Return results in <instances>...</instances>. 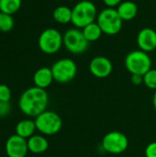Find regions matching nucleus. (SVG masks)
<instances>
[{"label":"nucleus","instance_id":"13","mask_svg":"<svg viewBox=\"0 0 156 157\" xmlns=\"http://www.w3.org/2000/svg\"><path fill=\"white\" fill-rule=\"evenodd\" d=\"M51 69L49 67H41L38 69L33 75V82L35 86L45 89L51 86L53 81Z\"/></svg>","mask_w":156,"mask_h":157},{"label":"nucleus","instance_id":"23","mask_svg":"<svg viewBox=\"0 0 156 157\" xmlns=\"http://www.w3.org/2000/svg\"><path fill=\"white\" fill-rule=\"evenodd\" d=\"M145 157H156V142H152L146 146Z\"/></svg>","mask_w":156,"mask_h":157},{"label":"nucleus","instance_id":"17","mask_svg":"<svg viewBox=\"0 0 156 157\" xmlns=\"http://www.w3.org/2000/svg\"><path fill=\"white\" fill-rule=\"evenodd\" d=\"M53 19L59 24H68L72 23V8L66 6H59L52 12Z\"/></svg>","mask_w":156,"mask_h":157},{"label":"nucleus","instance_id":"6","mask_svg":"<svg viewBox=\"0 0 156 157\" xmlns=\"http://www.w3.org/2000/svg\"><path fill=\"white\" fill-rule=\"evenodd\" d=\"M37 131L43 135H54L60 132L63 126L61 117L54 111L45 110L35 118Z\"/></svg>","mask_w":156,"mask_h":157},{"label":"nucleus","instance_id":"5","mask_svg":"<svg viewBox=\"0 0 156 157\" xmlns=\"http://www.w3.org/2000/svg\"><path fill=\"white\" fill-rule=\"evenodd\" d=\"M63 45V37L62 33L53 28L44 29L38 39V46L45 54H54L58 52Z\"/></svg>","mask_w":156,"mask_h":157},{"label":"nucleus","instance_id":"3","mask_svg":"<svg viewBox=\"0 0 156 157\" xmlns=\"http://www.w3.org/2000/svg\"><path fill=\"white\" fill-rule=\"evenodd\" d=\"M96 21L103 33L109 36L118 34L123 26V20L120 17L117 9L113 7H106L101 10Z\"/></svg>","mask_w":156,"mask_h":157},{"label":"nucleus","instance_id":"15","mask_svg":"<svg viewBox=\"0 0 156 157\" xmlns=\"http://www.w3.org/2000/svg\"><path fill=\"white\" fill-rule=\"evenodd\" d=\"M29 151L32 154H42L49 148L48 140L42 135H32L28 139Z\"/></svg>","mask_w":156,"mask_h":157},{"label":"nucleus","instance_id":"27","mask_svg":"<svg viewBox=\"0 0 156 157\" xmlns=\"http://www.w3.org/2000/svg\"><path fill=\"white\" fill-rule=\"evenodd\" d=\"M153 105H154V108L156 110V91L154 92V98H153Z\"/></svg>","mask_w":156,"mask_h":157},{"label":"nucleus","instance_id":"12","mask_svg":"<svg viewBox=\"0 0 156 157\" xmlns=\"http://www.w3.org/2000/svg\"><path fill=\"white\" fill-rule=\"evenodd\" d=\"M137 45L145 52H154L156 49V31L152 28L142 29L137 35Z\"/></svg>","mask_w":156,"mask_h":157},{"label":"nucleus","instance_id":"11","mask_svg":"<svg viewBox=\"0 0 156 157\" xmlns=\"http://www.w3.org/2000/svg\"><path fill=\"white\" fill-rule=\"evenodd\" d=\"M113 70L111 61L105 56H96L89 63L90 73L97 78L108 77Z\"/></svg>","mask_w":156,"mask_h":157},{"label":"nucleus","instance_id":"22","mask_svg":"<svg viewBox=\"0 0 156 157\" xmlns=\"http://www.w3.org/2000/svg\"><path fill=\"white\" fill-rule=\"evenodd\" d=\"M11 99V90L8 86L0 84V101L9 102Z\"/></svg>","mask_w":156,"mask_h":157},{"label":"nucleus","instance_id":"16","mask_svg":"<svg viewBox=\"0 0 156 157\" xmlns=\"http://www.w3.org/2000/svg\"><path fill=\"white\" fill-rule=\"evenodd\" d=\"M36 130L35 121L31 120H22L16 125V134L24 139H29L34 135Z\"/></svg>","mask_w":156,"mask_h":157},{"label":"nucleus","instance_id":"14","mask_svg":"<svg viewBox=\"0 0 156 157\" xmlns=\"http://www.w3.org/2000/svg\"><path fill=\"white\" fill-rule=\"evenodd\" d=\"M120 17L123 21H130L136 17L138 14V6L131 0L122 1L116 7Z\"/></svg>","mask_w":156,"mask_h":157},{"label":"nucleus","instance_id":"21","mask_svg":"<svg viewBox=\"0 0 156 157\" xmlns=\"http://www.w3.org/2000/svg\"><path fill=\"white\" fill-rule=\"evenodd\" d=\"M143 84L148 88L156 91V69L152 68L143 75Z\"/></svg>","mask_w":156,"mask_h":157},{"label":"nucleus","instance_id":"19","mask_svg":"<svg viewBox=\"0 0 156 157\" xmlns=\"http://www.w3.org/2000/svg\"><path fill=\"white\" fill-rule=\"evenodd\" d=\"M22 0H0V12L13 15L21 7Z\"/></svg>","mask_w":156,"mask_h":157},{"label":"nucleus","instance_id":"7","mask_svg":"<svg viewBox=\"0 0 156 157\" xmlns=\"http://www.w3.org/2000/svg\"><path fill=\"white\" fill-rule=\"evenodd\" d=\"M63 37V46L73 54H81L86 52L89 47V41L85 38L82 29L72 28L67 29Z\"/></svg>","mask_w":156,"mask_h":157},{"label":"nucleus","instance_id":"20","mask_svg":"<svg viewBox=\"0 0 156 157\" xmlns=\"http://www.w3.org/2000/svg\"><path fill=\"white\" fill-rule=\"evenodd\" d=\"M14 28V18L12 15L0 12V31L8 32Z\"/></svg>","mask_w":156,"mask_h":157},{"label":"nucleus","instance_id":"24","mask_svg":"<svg viewBox=\"0 0 156 157\" xmlns=\"http://www.w3.org/2000/svg\"><path fill=\"white\" fill-rule=\"evenodd\" d=\"M11 110V106L9 102H1L0 101V117H5L9 114Z\"/></svg>","mask_w":156,"mask_h":157},{"label":"nucleus","instance_id":"25","mask_svg":"<svg viewBox=\"0 0 156 157\" xmlns=\"http://www.w3.org/2000/svg\"><path fill=\"white\" fill-rule=\"evenodd\" d=\"M131 83L135 86L143 84V75H131Z\"/></svg>","mask_w":156,"mask_h":157},{"label":"nucleus","instance_id":"18","mask_svg":"<svg viewBox=\"0 0 156 157\" xmlns=\"http://www.w3.org/2000/svg\"><path fill=\"white\" fill-rule=\"evenodd\" d=\"M82 32H83L85 38L89 42L98 40L101 38L102 34H103V31L100 29L99 25L97 23V21H95L93 23H90L87 26L84 27L82 29Z\"/></svg>","mask_w":156,"mask_h":157},{"label":"nucleus","instance_id":"8","mask_svg":"<svg viewBox=\"0 0 156 157\" xmlns=\"http://www.w3.org/2000/svg\"><path fill=\"white\" fill-rule=\"evenodd\" d=\"M53 79L57 83L66 84L71 82L77 74V65L72 59L62 58L51 67Z\"/></svg>","mask_w":156,"mask_h":157},{"label":"nucleus","instance_id":"1","mask_svg":"<svg viewBox=\"0 0 156 157\" xmlns=\"http://www.w3.org/2000/svg\"><path fill=\"white\" fill-rule=\"evenodd\" d=\"M48 103L49 96L46 90L32 86L21 94L18 100V107L25 115L36 118L46 110Z\"/></svg>","mask_w":156,"mask_h":157},{"label":"nucleus","instance_id":"10","mask_svg":"<svg viewBox=\"0 0 156 157\" xmlns=\"http://www.w3.org/2000/svg\"><path fill=\"white\" fill-rule=\"evenodd\" d=\"M6 153L8 157H26L29 152L28 141L17 134L11 135L6 143Z\"/></svg>","mask_w":156,"mask_h":157},{"label":"nucleus","instance_id":"4","mask_svg":"<svg viewBox=\"0 0 156 157\" xmlns=\"http://www.w3.org/2000/svg\"><path fill=\"white\" fill-rule=\"evenodd\" d=\"M125 67L131 75H144L152 69V59L148 52L142 50H134L125 57Z\"/></svg>","mask_w":156,"mask_h":157},{"label":"nucleus","instance_id":"9","mask_svg":"<svg viewBox=\"0 0 156 157\" xmlns=\"http://www.w3.org/2000/svg\"><path fill=\"white\" fill-rule=\"evenodd\" d=\"M129 146L127 136L120 132H110L107 133L102 140L103 149L112 155H120L124 153Z\"/></svg>","mask_w":156,"mask_h":157},{"label":"nucleus","instance_id":"2","mask_svg":"<svg viewBox=\"0 0 156 157\" xmlns=\"http://www.w3.org/2000/svg\"><path fill=\"white\" fill-rule=\"evenodd\" d=\"M97 8L89 0H82L72 8V24L77 29H83L97 20Z\"/></svg>","mask_w":156,"mask_h":157},{"label":"nucleus","instance_id":"26","mask_svg":"<svg viewBox=\"0 0 156 157\" xmlns=\"http://www.w3.org/2000/svg\"><path fill=\"white\" fill-rule=\"evenodd\" d=\"M103 3L107 6V7H117L123 0H102Z\"/></svg>","mask_w":156,"mask_h":157}]
</instances>
